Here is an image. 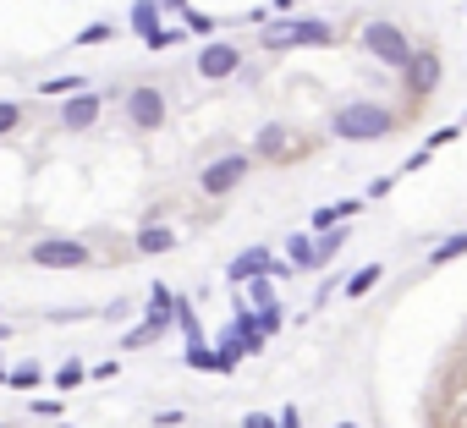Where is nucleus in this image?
I'll list each match as a JSON object with an SVG mask.
<instances>
[{"label": "nucleus", "mask_w": 467, "mask_h": 428, "mask_svg": "<svg viewBox=\"0 0 467 428\" xmlns=\"http://www.w3.org/2000/svg\"><path fill=\"white\" fill-rule=\"evenodd\" d=\"M330 132L341 143H379L396 132V110L379 105V99H347L336 116H330Z\"/></svg>", "instance_id": "obj_1"}, {"label": "nucleus", "mask_w": 467, "mask_h": 428, "mask_svg": "<svg viewBox=\"0 0 467 428\" xmlns=\"http://www.w3.org/2000/svg\"><path fill=\"white\" fill-rule=\"evenodd\" d=\"M358 44H363V55H374L379 66H390V71H407L413 66V39H407V28L402 23H385V17H374V23H363V33H358Z\"/></svg>", "instance_id": "obj_2"}, {"label": "nucleus", "mask_w": 467, "mask_h": 428, "mask_svg": "<svg viewBox=\"0 0 467 428\" xmlns=\"http://www.w3.org/2000/svg\"><path fill=\"white\" fill-rule=\"evenodd\" d=\"M165 324H176V297L165 292V285H154V292H149V319H144L138 330H126L121 346H126V351H132V346H149L154 335H165Z\"/></svg>", "instance_id": "obj_3"}, {"label": "nucleus", "mask_w": 467, "mask_h": 428, "mask_svg": "<svg viewBox=\"0 0 467 428\" xmlns=\"http://www.w3.org/2000/svg\"><path fill=\"white\" fill-rule=\"evenodd\" d=\"M297 44H330V28L319 17H297V23H270V28H264V50H297Z\"/></svg>", "instance_id": "obj_4"}, {"label": "nucleus", "mask_w": 467, "mask_h": 428, "mask_svg": "<svg viewBox=\"0 0 467 428\" xmlns=\"http://www.w3.org/2000/svg\"><path fill=\"white\" fill-rule=\"evenodd\" d=\"M28 258H33L39 269H83V264H89V247L72 242V237H39V242L28 247Z\"/></svg>", "instance_id": "obj_5"}, {"label": "nucleus", "mask_w": 467, "mask_h": 428, "mask_svg": "<svg viewBox=\"0 0 467 428\" xmlns=\"http://www.w3.org/2000/svg\"><path fill=\"white\" fill-rule=\"evenodd\" d=\"M440 78H445V60H440L434 50H418V55H413V66L402 71V88H407V99H413V105H424V99L440 88Z\"/></svg>", "instance_id": "obj_6"}, {"label": "nucleus", "mask_w": 467, "mask_h": 428, "mask_svg": "<svg viewBox=\"0 0 467 428\" xmlns=\"http://www.w3.org/2000/svg\"><path fill=\"white\" fill-rule=\"evenodd\" d=\"M126 121L138 126V132H160V121H165V94H160V88H132V94H126Z\"/></svg>", "instance_id": "obj_7"}, {"label": "nucleus", "mask_w": 467, "mask_h": 428, "mask_svg": "<svg viewBox=\"0 0 467 428\" xmlns=\"http://www.w3.org/2000/svg\"><path fill=\"white\" fill-rule=\"evenodd\" d=\"M242 176H248V154H226V160L204 165V181H198V187H204L210 198H226V192H231Z\"/></svg>", "instance_id": "obj_8"}, {"label": "nucleus", "mask_w": 467, "mask_h": 428, "mask_svg": "<svg viewBox=\"0 0 467 428\" xmlns=\"http://www.w3.org/2000/svg\"><path fill=\"white\" fill-rule=\"evenodd\" d=\"M270 269H276V253H270V247H248V253L231 258L226 280H231V285H253L258 274H270Z\"/></svg>", "instance_id": "obj_9"}, {"label": "nucleus", "mask_w": 467, "mask_h": 428, "mask_svg": "<svg viewBox=\"0 0 467 428\" xmlns=\"http://www.w3.org/2000/svg\"><path fill=\"white\" fill-rule=\"evenodd\" d=\"M237 66H242V50L237 44H204V55H198V78L220 83V78H231Z\"/></svg>", "instance_id": "obj_10"}, {"label": "nucleus", "mask_w": 467, "mask_h": 428, "mask_svg": "<svg viewBox=\"0 0 467 428\" xmlns=\"http://www.w3.org/2000/svg\"><path fill=\"white\" fill-rule=\"evenodd\" d=\"M61 121L72 126V132L94 126V121H99V94H78V99H66V105H61Z\"/></svg>", "instance_id": "obj_11"}, {"label": "nucleus", "mask_w": 467, "mask_h": 428, "mask_svg": "<svg viewBox=\"0 0 467 428\" xmlns=\"http://www.w3.org/2000/svg\"><path fill=\"white\" fill-rule=\"evenodd\" d=\"M132 33H138L144 44L165 33V28H160V0H138V6H132Z\"/></svg>", "instance_id": "obj_12"}, {"label": "nucleus", "mask_w": 467, "mask_h": 428, "mask_svg": "<svg viewBox=\"0 0 467 428\" xmlns=\"http://www.w3.org/2000/svg\"><path fill=\"white\" fill-rule=\"evenodd\" d=\"M286 264H292V269H319L313 237H308V231H292V237H286Z\"/></svg>", "instance_id": "obj_13"}, {"label": "nucleus", "mask_w": 467, "mask_h": 428, "mask_svg": "<svg viewBox=\"0 0 467 428\" xmlns=\"http://www.w3.org/2000/svg\"><path fill=\"white\" fill-rule=\"evenodd\" d=\"M379 274H385V264H363L358 274H347V285H341V292H347V297H369L374 285H379Z\"/></svg>", "instance_id": "obj_14"}, {"label": "nucleus", "mask_w": 467, "mask_h": 428, "mask_svg": "<svg viewBox=\"0 0 467 428\" xmlns=\"http://www.w3.org/2000/svg\"><path fill=\"white\" fill-rule=\"evenodd\" d=\"M176 247V231L171 226H144L138 231V253H171Z\"/></svg>", "instance_id": "obj_15"}, {"label": "nucleus", "mask_w": 467, "mask_h": 428, "mask_svg": "<svg viewBox=\"0 0 467 428\" xmlns=\"http://www.w3.org/2000/svg\"><path fill=\"white\" fill-rule=\"evenodd\" d=\"M187 368H198V374H226L220 351H210L204 340H198V346H187Z\"/></svg>", "instance_id": "obj_16"}, {"label": "nucleus", "mask_w": 467, "mask_h": 428, "mask_svg": "<svg viewBox=\"0 0 467 428\" xmlns=\"http://www.w3.org/2000/svg\"><path fill=\"white\" fill-rule=\"evenodd\" d=\"M286 137H292V132H286L281 121L258 126V154H264V160H270V154H286Z\"/></svg>", "instance_id": "obj_17"}, {"label": "nucleus", "mask_w": 467, "mask_h": 428, "mask_svg": "<svg viewBox=\"0 0 467 428\" xmlns=\"http://www.w3.org/2000/svg\"><path fill=\"white\" fill-rule=\"evenodd\" d=\"M341 247H347V231H341V226H336V231H319V242H313V258H319V269H324L330 258H336Z\"/></svg>", "instance_id": "obj_18"}, {"label": "nucleus", "mask_w": 467, "mask_h": 428, "mask_svg": "<svg viewBox=\"0 0 467 428\" xmlns=\"http://www.w3.org/2000/svg\"><path fill=\"white\" fill-rule=\"evenodd\" d=\"M462 253H467V231H456V237L434 242V247H429V264H451V258H462Z\"/></svg>", "instance_id": "obj_19"}, {"label": "nucleus", "mask_w": 467, "mask_h": 428, "mask_svg": "<svg viewBox=\"0 0 467 428\" xmlns=\"http://www.w3.org/2000/svg\"><path fill=\"white\" fill-rule=\"evenodd\" d=\"M253 302V313H264V308H276V292H270V274H258L253 285H248V297H242V308Z\"/></svg>", "instance_id": "obj_20"}, {"label": "nucleus", "mask_w": 467, "mask_h": 428, "mask_svg": "<svg viewBox=\"0 0 467 428\" xmlns=\"http://www.w3.org/2000/svg\"><path fill=\"white\" fill-rule=\"evenodd\" d=\"M176 324H182L187 346H198V340H204V335H198V313H192V302H187V297H176Z\"/></svg>", "instance_id": "obj_21"}, {"label": "nucleus", "mask_w": 467, "mask_h": 428, "mask_svg": "<svg viewBox=\"0 0 467 428\" xmlns=\"http://www.w3.org/2000/svg\"><path fill=\"white\" fill-rule=\"evenodd\" d=\"M215 351H220V363H226V374H231V368H237V363H242V357H248V346H242V340H237V335H231V330H226V335H220V346H215Z\"/></svg>", "instance_id": "obj_22"}, {"label": "nucleus", "mask_w": 467, "mask_h": 428, "mask_svg": "<svg viewBox=\"0 0 467 428\" xmlns=\"http://www.w3.org/2000/svg\"><path fill=\"white\" fill-rule=\"evenodd\" d=\"M17 121H23V105L17 99H0V132H12Z\"/></svg>", "instance_id": "obj_23"}, {"label": "nucleus", "mask_w": 467, "mask_h": 428, "mask_svg": "<svg viewBox=\"0 0 467 428\" xmlns=\"http://www.w3.org/2000/svg\"><path fill=\"white\" fill-rule=\"evenodd\" d=\"M281 324H286V313H281V302H276V308H264V313H258V330H264V335H276Z\"/></svg>", "instance_id": "obj_24"}, {"label": "nucleus", "mask_w": 467, "mask_h": 428, "mask_svg": "<svg viewBox=\"0 0 467 428\" xmlns=\"http://www.w3.org/2000/svg\"><path fill=\"white\" fill-rule=\"evenodd\" d=\"M83 379H89V374H83V368H78V363H66V368H61V374H55V385H61V390H78V385H83Z\"/></svg>", "instance_id": "obj_25"}, {"label": "nucleus", "mask_w": 467, "mask_h": 428, "mask_svg": "<svg viewBox=\"0 0 467 428\" xmlns=\"http://www.w3.org/2000/svg\"><path fill=\"white\" fill-rule=\"evenodd\" d=\"M44 94H83V78H50Z\"/></svg>", "instance_id": "obj_26"}, {"label": "nucleus", "mask_w": 467, "mask_h": 428, "mask_svg": "<svg viewBox=\"0 0 467 428\" xmlns=\"http://www.w3.org/2000/svg\"><path fill=\"white\" fill-rule=\"evenodd\" d=\"M12 385H17V390H33V385H39V368H33V363L12 368Z\"/></svg>", "instance_id": "obj_27"}, {"label": "nucleus", "mask_w": 467, "mask_h": 428, "mask_svg": "<svg viewBox=\"0 0 467 428\" xmlns=\"http://www.w3.org/2000/svg\"><path fill=\"white\" fill-rule=\"evenodd\" d=\"M445 143H456V126H440V132H429V143H424V149H429V154H440Z\"/></svg>", "instance_id": "obj_28"}, {"label": "nucleus", "mask_w": 467, "mask_h": 428, "mask_svg": "<svg viewBox=\"0 0 467 428\" xmlns=\"http://www.w3.org/2000/svg\"><path fill=\"white\" fill-rule=\"evenodd\" d=\"M242 428H281V417H270V412H248Z\"/></svg>", "instance_id": "obj_29"}, {"label": "nucleus", "mask_w": 467, "mask_h": 428, "mask_svg": "<svg viewBox=\"0 0 467 428\" xmlns=\"http://www.w3.org/2000/svg\"><path fill=\"white\" fill-rule=\"evenodd\" d=\"M187 28H192V33H215V17H204V12H187Z\"/></svg>", "instance_id": "obj_30"}, {"label": "nucleus", "mask_w": 467, "mask_h": 428, "mask_svg": "<svg viewBox=\"0 0 467 428\" xmlns=\"http://www.w3.org/2000/svg\"><path fill=\"white\" fill-rule=\"evenodd\" d=\"M78 39H83V44H99V39H110V23H94V28H83Z\"/></svg>", "instance_id": "obj_31"}, {"label": "nucleus", "mask_w": 467, "mask_h": 428, "mask_svg": "<svg viewBox=\"0 0 467 428\" xmlns=\"http://www.w3.org/2000/svg\"><path fill=\"white\" fill-rule=\"evenodd\" d=\"M33 412H39V417H61L66 406H61V401H33Z\"/></svg>", "instance_id": "obj_32"}, {"label": "nucleus", "mask_w": 467, "mask_h": 428, "mask_svg": "<svg viewBox=\"0 0 467 428\" xmlns=\"http://www.w3.org/2000/svg\"><path fill=\"white\" fill-rule=\"evenodd\" d=\"M281 428H303V417H297V406H286V412H281Z\"/></svg>", "instance_id": "obj_33"}, {"label": "nucleus", "mask_w": 467, "mask_h": 428, "mask_svg": "<svg viewBox=\"0 0 467 428\" xmlns=\"http://www.w3.org/2000/svg\"><path fill=\"white\" fill-rule=\"evenodd\" d=\"M160 6H187V0H160Z\"/></svg>", "instance_id": "obj_34"}, {"label": "nucleus", "mask_w": 467, "mask_h": 428, "mask_svg": "<svg viewBox=\"0 0 467 428\" xmlns=\"http://www.w3.org/2000/svg\"><path fill=\"white\" fill-rule=\"evenodd\" d=\"M341 428H358V423H341Z\"/></svg>", "instance_id": "obj_35"}, {"label": "nucleus", "mask_w": 467, "mask_h": 428, "mask_svg": "<svg viewBox=\"0 0 467 428\" xmlns=\"http://www.w3.org/2000/svg\"><path fill=\"white\" fill-rule=\"evenodd\" d=\"M66 428H72V423H66Z\"/></svg>", "instance_id": "obj_36"}, {"label": "nucleus", "mask_w": 467, "mask_h": 428, "mask_svg": "<svg viewBox=\"0 0 467 428\" xmlns=\"http://www.w3.org/2000/svg\"><path fill=\"white\" fill-rule=\"evenodd\" d=\"M462 12H467V6H462Z\"/></svg>", "instance_id": "obj_37"}]
</instances>
